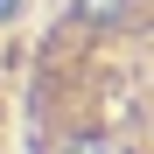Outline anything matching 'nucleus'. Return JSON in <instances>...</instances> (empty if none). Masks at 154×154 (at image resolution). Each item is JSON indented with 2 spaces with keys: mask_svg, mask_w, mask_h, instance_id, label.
Returning a JSON list of instances; mask_svg holds the SVG:
<instances>
[{
  "mask_svg": "<svg viewBox=\"0 0 154 154\" xmlns=\"http://www.w3.org/2000/svg\"><path fill=\"white\" fill-rule=\"evenodd\" d=\"M21 154H154V0H56L21 56Z\"/></svg>",
  "mask_w": 154,
  "mask_h": 154,
  "instance_id": "obj_1",
  "label": "nucleus"
}]
</instances>
